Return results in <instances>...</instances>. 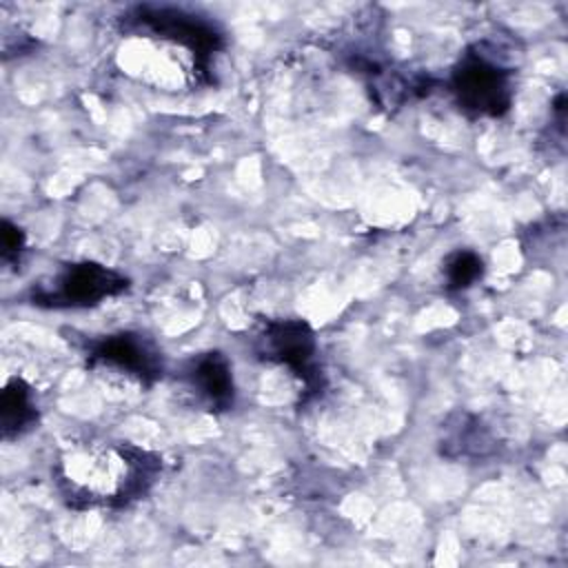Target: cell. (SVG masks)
<instances>
[{"instance_id":"6da1fadb","label":"cell","mask_w":568,"mask_h":568,"mask_svg":"<svg viewBox=\"0 0 568 568\" xmlns=\"http://www.w3.org/2000/svg\"><path fill=\"white\" fill-rule=\"evenodd\" d=\"M160 470L155 453L98 437L67 442L51 468L60 497L75 510L129 506L151 490Z\"/></svg>"},{"instance_id":"7a4b0ae2","label":"cell","mask_w":568,"mask_h":568,"mask_svg":"<svg viewBox=\"0 0 568 568\" xmlns=\"http://www.w3.org/2000/svg\"><path fill=\"white\" fill-rule=\"evenodd\" d=\"M122 31L131 38H151L184 49L206 69L224 47L222 31L215 24L171 7H135L122 20Z\"/></svg>"},{"instance_id":"3957f363","label":"cell","mask_w":568,"mask_h":568,"mask_svg":"<svg viewBox=\"0 0 568 568\" xmlns=\"http://www.w3.org/2000/svg\"><path fill=\"white\" fill-rule=\"evenodd\" d=\"M450 91L459 109L475 118H499L513 102V75L479 47L466 51L450 73Z\"/></svg>"},{"instance_id":"277c9868","label":"cell","mask_w":568,"mask_h":568,"mask_svg":"<svg viewBox=\"0 0 568 568\" xmlns=\"http://www.w3.org/2000/svg\"><path fill=\"white\" fill-rule=\"evenodd\" d=\"M129 288V280L98 262L67 264L49 284L31 291V304L47 308H87Z\"/></svg>"},{"instance_id":"5b68a950","label":"cell","mask_w":568,"mask_h":568,"mask_svg":"<svg viewBox=\"0 0 568 568\" xmlns=\"http://www.w3.org/2000/svg\"><path fill=\"white\" fill-rule=\"evenodd\" d=\"M87 366L109 379H124L142 388L162 377V355L140 333H113L89 344Z\"/></svg>"},{"instance_id":"8992f818","label":"cell","mask_w":568,"mask_h":568,"mask_svg":"<svg viewBox=\"0 0 568 568\" xmlns=\"http://www.w3.org/2000/svg\"><path fill=\"white\" fill-rule=\"evenodd\" d=\"M255 351L266 362L282 364L291 368L306 393H315L322 386L320 371L315 364V335L311 326L302 320H273L266 322L257 335Z\"/></svg>"},{"instance_id":"52a82bcc","label":"cell","mask_w":568,"mask_h":568,"mask_svg":"<svg viewBox=\"0 0 568 568\" xmlns=\"http://www.w3.org/2000/svg\"><path fill=\"white\" fill-rule=\"evenodd\" d=\"M184 382L195 399L213 413L229 410L235 402L233 368L220 351L193 357L184 368Z\"/></svg>"},{"instance_id":"ba28073f","label":"cell","mask_w":568,"mask_h":568,"mask_svg":"<svg viewBox=\"0 0 568 568\" xmlns=\"http://www.w3.org/2000/svg\"><path fill=\"white\" fill-rule=\"evenodd\" d=\"M38 419L36 410V399L31 386L13 377L4 384L2 395H0V430L2 439H13L20 437L31 428V424Z\"/></svg>"},{"instance_id":"9c48e42d","label":"cell","mask_w":568,"mask_h":568,"mask_svg":"<svg viewBox=\"0 0 568 568\" xmlns=\"http://www.w3.org/2000/svg\"><path fill=\"white\" fill-rule=\"evenodd\" d=\"M481 273H484V262L473 251H457L444 264V277L450 291H464L473 286L481 277Z\"/></svg>"},{"instance_id":"30bf717a","label":"cell","mask_w":568,"mask_h":568,"mask_svg":"<svg viewBox=\"0 0 568 568\" xmlns=\"http://www.w3.org/2000/svg\"><path fill=\"white\" fill-rule=\"evenodd\" d=\"M24 251V233L18 224H13L11 220H2L0 226V255L2 262H18L20 255Z\"/></svg>"}]
</instances>
